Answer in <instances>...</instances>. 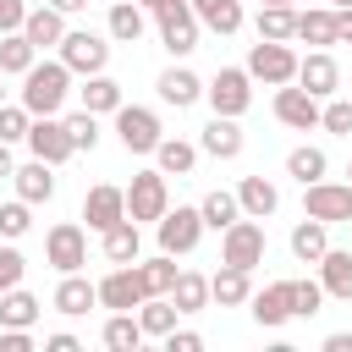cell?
Returning a JSON list of instances; mask_svg holds the SVG:
<instances>
[{"mask_svg":"<svg viewBox=\"0 0 352 352\" xmlns=\"http://www.w3.org/2000/svg\"><path fill=\"white\" fill-rule=\"evenodd\" d=\"M66 94H72V66L66 60H33L22 72V104L33 116H60Z\"/></svg>","mask_w":352,"mask_h":352,"instance_id":"6da1fadb","label":"cell"},{"mask_svg":"<svg viewBox=\"0 0 352 352\" xmlns=\"http://www.w3.org/2000/svg\"><path fill=\"white\" fill-rule=\"evenodd\" d=\"M110 44H116V38H104V33H94V28H66L60 60L72 66V77H94V72L110 66Z\"/></svg>","mask_w":352,"mask_h":352,"instance_id":"7a4b0ae2","label":"cell"},{"mask_svg":"<svg viewBox=\"0 0 352 352\" xmlns=\"http://www.w3.org/2000/svg\"><path fill=\"white\" fill-rule=\"evenodd\" d=\"M297 60H302V55H297L292 44H280V38H258V44L248 50V77L280 88V82H297Z\"/></svg>","mask_w":352,"mask_h":352,"instance_id":"3957f363","label":"cell"},{"mask_svg":"<svg viewBox=\"0 0 352 352\" xmlns=\"http://www.w3.org/2000/svg\"><path fill=\"white\" fill-rule=\"evenodd\" d=\"M204 209L198 204H176V209H165L160 220H154V236H160V248L165 253H192L198 242H204Z\"/></svg>","mask_w":352,"mask_h":352,"instance_id":"277c9868","label":"cell"},{"mask_svg":"<svg viewBox=\"0 0 352 352\" xmlns=\"http://www.w3.org/2000/svg\"><path fill=\"white\" fill-rule=\"evenodd\" d=\"M154 28H160V44L170 50V60H187V55L198 50V33H204L187 0H176V6H160V11H154Z\"/></svg>","mask_w":352,"mask_h":352,"instance_id":"5b68a950","label":"cell"},{"mask_svg":"<svg viewBox=\"0 0 352 352\" xmlns=\"http://www.w3.org/2000/svg\"><path fill=\"white\" fill-rule=\"evenodd\" d=\"M204 99H209L214 116H242V110L253 104V77H248V66H220V72L204 82Z\"/></svg>","mask_w":352,"mask_h":352,"instance_id":"8992f818","label":"cell"},{"mask_svg":"<svg viewBox=\"0 0 352 352\" xmlns=\"http://www.w3.org/2000/svg\"><path fill=\"white\" fill-rule=\"evenodd\" d=\"M165 209H170L165 170H160V165H154V170H138V176H132V187H126V220H138V226H154Z\"/></svg>","mask_w":352,"mask_h":352,"instance_id":"52a82bcc","label":"cell"},{"mask_svg":"<svg viewBox=\"0 0 352 352\" xmlns=\"http://www.w3.org/2000/svg\"><path fill=\"white\" fill-rule=\"evenodd\" d=\"M116 138H121L126 154H154L160 138H165V126H160V116L148 104H121L116 110Z\"/></svg>","mask_w":352,"mask_h":352,"instance_id":"ba28073f","label":"cell"},{"mask_svg":"<svg viewBox=\"0 0 352 352\" xmlns=\"http://www.w3.org/2000/svg\"><path fill=\"white\" fill-rule=\"evenodd\" d=\"M220 264H236V270H258L264 264V226L253 214H242L231 231H220Z\"/></svg>","mask_w":352,"mask_h":352,"instance_id":"9c48e42d","label":"cell"},{"mask_svg":"<svg viewBox=\"0 0 352 352\" xmlns=\"http://www.w3.org/2000/svg\"><path fill=\"white\" fill-rule=\"evenodd\" d=\"M302 214H314V220H324V226H341V220H352V182H308L302 187Z\"/></svg>","mask_w":352,"mask_h":352,"instance_id":"30bf717a","label":"cell"},{"mask_svg":"<svg viewBox=\"0 0 352 352\" xmlns=\"http://www.w3.org/2000/svg\"><path fill=\"white\" fill-rule=\"evenodd\" d=\"M44 264H55L60 275L82 270V264H88V231H82L77 220H60V226H50V236H44Z\"/></svg>","mask_w":352,"mask_h":352,"instance_id":"8fae6325","label":"cell"},{"mask_svg":"<svg viewBox=\"0 0 352 352\" xmlns=\"http://www.w3.org/2000/svg\"><path fill=\"white\" fill-rule=\"evenodd\" d=\"M270 110H275V121H280V126H292V132H308V126H319V110H324V104H319V99H314L302 82H280Z\"/></svg>","mask_w":352,"mask_h":352,"instance_id":"7c38bea8","label":"cell"},{"mask_svg":"<svg viewBox=\"0 0 352 352\" xmlns=\"http://www.w3.org/2000/svg\"><path fill=\"white\" fill-rule=\"evenodd\" d=\"M28 148H33V160H44V165H66L77 148H72V132H66V121L60 116H33V126H28Z\"/></svg>","mask_w":352,"mask_h":352,"instance_id":"4fadbf2b","label":"cell"},{"mask_svg":"<svg viewBox=\"0 0 352 352\" xmlns=\"http://www.w3.org/2000/svg\"><path fill=\"white\" fill-rule=\"evenodd\" d=\"M143 297H148V286H143L138 264H116V270L99 280V308H110V314H132Z\"/></svg>","mask_w":352,"mask_h":352,"instance_id":"5bb4252c","label":"cell"},{"mask_svg":"<svg viewBox=\"0 0 352 352\" xmlns=\"http://www.w3.org/2000/svg\"><path fill=\"white\" fill-rule=\"evenodd\" d=\"M248 314H253L258 330H280L286 319H297V314H292V280H270V286H258V292L248 297Z\"/></svg>","mask_w":352,"mask_h":352,"instance_id":"9a60e30c","label":"cell"},{"mask_svg":"<svg viewBox=\"0 0 352 352\" xmlns=\"http://www.w3.org/2000/svg\"><path fill=\"white\" fill-rule=\"evenodd\" d=\"M297 82H302L314 99L341 94V66H336V55H330V50H308V55L297 60Z\"/></svg>","mask_w":352,"mask_h":352,"instance_id":"2e32d148","label":"cell"},{"mask_svg":"<svg viewBox=\"0 0 352 352\" xmlns=\"http://www.w3.org/2000/svg\"><path fill=\"white\" fill-rule=\"evenodd\" d=\"M82 220H88V231H110L116 220H126V187H110V182L88 187V198H82Z\"/></svg>","mask_w":352,"mask_h":352,"instance_id":"e0dca14e","label":"cell"},{"mask_svg":"<svg viewBox=\"0 0 352 352\" xmlns=\"http://www.w3.org/2000/svg\"><path fill=\"white\" fill-rule=\"evenodd\" d=\"M55 314H66V319H82L88 308H99V280H82V270H72V275H60V286H55Z\"/></svg>","mask_w":352,"mask_h":352,"instance_id":"ac0fdd59","label":"cell"},{"mask_svg":"<svg viewBox=\"0 0 352 352\" xmlns=\"http://www.w3.org/2000/svg\"><path fill=\"white\" fill-rule=\"evenodd\" d=\"M22 33H28V44H33L38 55H44V50H60V38H66V11H55V6L44 0V6H33V11H28Z\"/></svg>","mask_w":352,"mask_h":352,"instance_id":"d6986e66","label":"cell"},{"mask_svg":"<svg viewBox=\"0 0 352 352\" xmlns=\"http://www.w3.org/2000/svg\"><path fill=\"white\" fill-rule=\"evenodd\" d=\"M154 88H160V99H165V104H176V110H187V104H198V99H204V77H198L192 66H165Z\"/></svg>","mask_w":352,"mask_h":352,"instance_id":"ffe728a7","label":"cell"},{"mask_svg":"<svg viewBox=\"0 0 352 352\" xmlns=\"http://www.w3.org/2000/svg\"><path fill=\"white\" fill-rule=\"evenodd\" d=\"M198 148H204L209 160H236V154H242V126H236V116H209V126L198 132Z\"/></svg>","mask_w":352,"mask_h":352,"instance_id":"44dd1931","label":"cell"},{"mask_svg":"<svg viewBox=\"0 0 352 352\" xmlns=\"http://www.w3.org/2000/svg\"><path fill=\"white\" fill-rule=\"evenodd\" d=\"M192 6V16H198V28H209V33H220V38H231V33H242V0H187Z\"/></svg>","mask_w":352,"mask_h":352,"instance_id":"7402d4cb","label":"cell"},{"mask_svg":"<svg viewBox=\"0 0 352 352\" xmlns=\"http://www.w3.org/2000/svg\"><path fill=\"white\" fill-rule=\"evenodd\" d=\"M11 187H16V198H28V204H50V198H55V165L28 160V165L11 170Z\"/></svg>","mask_w":352,"mask_h":352,"instance_id":"603a6c76","label":"cell"},{"mask_svg":"<svg viewBox=\"0 0 352 352\" xmlns=\"http://www.w3.org/2000/svg\"><path fill=\"white\" fill-rule=\"evenodd\" d=\"M324 253H330V226L314 220V214H302V220L292 226V258H297V264H319Z\"/></svg>","mask_w":352,"mask_h":352,"instance_id":"cb8c5ba5","label":"cell"},{"mask_svg":"<svg viewBox=\"0 0 352 352\" xmlns=\"http://www.w3.org/2000/svg\"><path fill=\"white\" fill-rule=\"evenodd\" d=\"M209 297H214L220 308H242V302L253 297V270H236V264H220V270L209 275Z\"/></svg>","mask_w":352,"mask_h":352,"instance_id":"d4e9b609","label":"cell"},{"mask_svg":"<svg viewBox=\"0 0 352 352\" xmlns=\"http://www.w3.org/2000/svg\"><path fill=\"white\" fill-rule=\"evenodd\" d=\"M236 198H242V214H253V220H270L280 209V187L270 176H242L236 182Z\"/></svg>","mask_w":352,"mask_h":352,"instance_id":"484cf974","label":"cell"},{"mask_svg":"<svg viewBox=\"0 0 352 352\" xmlns=\"http://www.w3.org/2000/svg\"><path fill=\"white\" fill-rule=\"evenodd\" d=\"M319 286H324V297L352 302V253H346V248H330V253L319 258Z\"/></svg>","mask_w":352,"mask_h":352,"instance_id":"4316f807","label":"cell"},{"mask_svg":"<svg viewBox=\"0 0 352 352\" xmlns=\"http://www.w3.org/2000/svg\"><path fill=\"white\" fill-rule=\"evenodd\" d=\"M104 28H110V38H116V44H138V38H143V28H148V11H143L138 0H116V6H110V16H104Z\"/></svg>","mask_w":352,"mask_h":352,"instance_id":"83f0119b","label":"cell"},{"mask_svg":"<svg viewBox=\"0 0 352 352\" xmlns=\"http://www.w3.org/2000/svg\"><path fill=\"white\" fill-rule=\"evenodd\" d=\"M99 242H104V258H110V264H138V253H143L138 220H116L110 231H99Z\"/></svg>","mask_w":352,"mask_h":352,"instance_id":"f1b7e54d","label":"cell"},{"mask_svg":"<svg viewBox=\"0 0 352 352\" xmlns=\"http://www.w3.org/2000/svg\"><path fill=\"white\" fill-rule=\"evenodd\" d=\"M121 104H126V94H121V82H116V77L94 72V77L82 82V110H94V116H116Z\"/></svg>","mask_w":352,"mask_h":352,"instance_id":"f546056e","label":"cell"},{"mask_svg":"<svg viewBox=\"0 0 352 352\" xmlns=\"http://www.w3.org/2000/svg\"><path fill=\"white\" fill-rule=\"evenodd\" d=\"M198 143H187V138H160V148H154V165L165 170V176H192V165H198Z\"/></svg>","mask_w":352,"mask_h":352,"instance_id":"4dcf8cb0","label":"cell"},{"mask_svg":"<svg viewBox=\"0 0 352 352\" xmlns=\"http://www.w3.org/2000/svg\"><path fill=\"white\" fill-rule=\"evenodd\" d=\"M176 319H182V308H176L170 297H143V302H138V324H143V336H154V341H165V336L176 330Z\"/></svg>","mask_w":352,"mask_h":352,"instance_id":"1f68e13d","label":"cell"},{"mask_svg":"<svg viewBox=\"0 0 352 352\" xmlns=\"http://www.w3.org/2000/svg\"><path fill=\"white\" fill-rule=\"evenodd\" d=\"M99 341L110 346V352H138L148 336H143V324H138V308L132 314H110L104 319V330H99Z\"/></svg>","mask_w":352,"mask_h":352,"instance_id":"d6a6232c","label":"cell"},{"mask_svg":"<svg viewBox=\"0 0 352 352\" xmlns=\"http://www.w3.org/2000/svg\"><path fill=\"white\" fill-rule=\"evenodd\" d=\"M138 275H143V286H148V297H170V286H176V253H154V258H138Z\"/></svg>","mask_w":352,"mask_h":352,"instance_id":"836d02e7","label":"cell"},{"mask_svg":"<svg viewBox=\"0 0 352 352\" xmlns=\"http://www.w3.org/2000/svg\"><path fill=\"white\" fill-rule=\"evenodd\" d=\"M38 297L33 292H22V286H11V292H0V324H16V330H33L38 324Z\"/></svg>","mask_w":352,"mask_h":352,"instance_id":"e575fe53","label":"cell"},{"mask_svg":"<svg viewBox=\"0 0 352 352\" xmlns=\"http://www.w3.org/2000/svg\"><path fill=\"white\" fill-rule=\"evenodd\" d=\"M297 38H302V44H314V50L336 44V11H324V6L297 11Z\"/></svg>","mask_w":352,"mask_h":352,"instance_id":"d590c367","label":"cell"},{"mask_svg":"<svg viewBox=\"0 0 352 352\" xmlns=\"http://www.w3.org/2000/svg\"><path fill=\"white\" fill-rule=\"evenodd\" d=\"M198 209H204V226H209V231H231V226L242 220V198H236V192H226V187H214Z\"/></svg>","mask_w":352,"mask_h":352,"instance_id":"8d00e7d4","label":"cell"},{"mask_svg":"<svg viewBox=\"0 0 352 352\" xmlns=\"http://www.w3.org/2000/svg\"><path fill=\"white\" fill-rule=\"evenodd\" d=\"M170 302H176L182 314H204L214 297H209V280H204L198 270H182V275H176V286H170Z\"/></svg>","mask_w":352,"mask_h":352,"instance_id":"74e56055","label":"cell"},{"mask_svg":"<svg viewBox=\"0 0 352 352\" xmlns=\"http://www.w3.org/2000/svg\"><path fill=\"white\" fill-rule=\"evenodd\" d=\"M258 38H280V44H292L297 38V6H258Z\"/></svg>","mask_w":352,"mask_h":352,"instance_id":"f35d334b","label":"cell"},{"mask_svg":"<svg viewBox=\"0 0 352 352\" xmlns=\"http://www.w3.org/2000/svg\"><path fill=\"white\" fill-rule=\"evenodd\" d=\"M324 170H330V160H324V148H314V143H302V148L286 154V176H297L302 187H308V182H324Z\"/></svg>","mask_w":352,"mask_h":352,"instance_id":"ab89813d","label":"cell"},{"mask_svg":"<svg viewBox=\"0 0 352 352\" xmlns=\"http://www.w3.org/2000/svg\"><path fill=\"white\" fill-rule=\"evenodd\" d=\"M33 60H38V50L28 44V33H0V72L6 77H22Z\"/></svg>","mask_w":352,"mask_h":352,"instance_id":"60d3db41","label":"cell"},{"mask_svg":"<svg viewBox=\"0 0 352 352\" xmlns=\"http://www.w3.org/2000/svg\"><path fill=\"white\" fill-rule=\"evenodd\" d=\"M28 226H33V204H28V198H11V204H0V236H6V242L28 236Z\"/></svg>","mask_w":352,"mask_h":352,"instance_id":"b9f144b4","label":"cell"},{"mask_svg":"<svg viewBox=\"0 0 352 352\" xmlns=\"http://www.w3.org/2000/svg\"><path fill=\"white\" fill-rule=\"evenodd\" d=\"M28 126H33V110L16 99V104H0V143H28Z\"/></svg>","mask_w":352,"mask_h":352,"instance_id":"7bdbcfd3","label":"cell"},{"mask_svg":"<svg viewBox=\"0 0 352 352\" xmlns=\"http://www.w3.org/2000/svg\"><path fill=\"white\" fill-rule=\"evenodd\" d=\"M319 126H324V132H336V138H352V99L330 94V99H324V110H319Z\"/></svg>","mask_w":352,"mask_h":352,"instance_id":"ee69618b","label":"cell"},{"mask_svg":"<svg viewBox=\"0 0 352 352\" xmlns=\"http://www.w3.org/2000/svg\"><path fill=\"white\" fill-rule=\"evenodd\" d=\"M324 308V286L319 280H292V314L297 319H314Z\"/></svg>","mask_w":352,"mask_h":352,"instance_id":"f6af8a7d","label":"cell"},{"mask_svg":"<svg viewBox=\"0 0 352 352\" xmlns=\"http://www.w3.org/2000/svg\"><path fill=\"white\" fill-rule=\"evenodd\" d=\"M66 132H72V148L82 154V148L99 143V116L94 110H77V116H66Z\"/></svg>","mask_w":352,"mask_h":352,"instance_id":"bcb514c9","label":"cell"},{"mask_svg":"<svg viewBox=\"0 0 352 352\" xmlns=\"http://www.w3.org/2000/svg\"><path fill=\"white\" fill-rule=\"evenodd\" d=\"M22 275H28V258L11 248V242H0V292H11V286H22Z\"/></svg>","mask_w":352,"mask_h":352,"instance_id":"7dc6e473","label":"cell"},{"mask_svg":"<svg viewBox=\"0 0 352 352\" xmlns=\"http://www.w3.org/2000/svg\"><path fill=\"white\" fill-rule=\"evenodd\" d=\"M0 352H33V330H16V324H0Z\"/></svg>","mask_w":352,"mask_h":352,"instance_id":"c3c4849f","label":"cell"},{"mask_svg":"<svg viewBox=\"0 0 352 352\" xmlns=\"http://www.w3.org/2000/svg\"><path fill=\"white\" fill-rule=\"evenodd\" d=\"M22 22H28V6L22 0H0V33H22Z\"/></svg>","mask_w":352,"mask_h":352,"instance_id":"681fc988","label":"cell"},{"mask_svg":"<svg viewBox=\"0 0 352 352\" xmlns=\"http://www.w3.org/2000/svg\"><path fill=\"white\" fill-rule=\"evenodd\" d=\"M165 352H204V336L198 330H170L165 336Z\"/></svg>","mask_w":352,"mask_h":352,"instance_id":"f907efd6","label":"cell"},{"mask_svg":"<svg viewBox=\"0 0 352 352\" xmlns=\"http://www.w3.org/2000/svg\"><path fill=\"white\" fill-rule=\"evenodd\" d=\"M82 341L72 336V330H55V336H44V352H77Z\"/></svg>","mask_w":352,"mask_h":352,"instance_id":"816d5d0a","label":"cell"},{"mask_svg":"<svg viewBox=\"0 0 352 352\" xmlns=\"http://www.w3.org/2000/svg\"><path fill=\"white\" fill-rule=\"evenodd\" d=\"M336 44H352V6H336Z\"/></svg>","mask_w":352,"mask_h":352,"instance_id":"f5cc1de1","label":"cell"},{"mask_svg":"<svg viewBox=\"0 0 352 352\" xmlns=\"http://www.w3.org/2000/svg\"><path fill=\"white\" fill-rule=\"evenodd\" d=\"M324 352H352V330H336V336H324Z\"/></svg>","mask_w":352,"mask_h":352,"instance_id":"db71d44e","label":"cell"},{"mask_svg":"<svg viewBox=\"0 0 352 352\" xmlns=\"http://www.w3.org/2000/svg\"><path fill=\"white\" fill-rule=\"evenodd\" d=\"M55 11H66V16H77V11H88V0H50Z\"/></svg>","mask_w":352,"mask_h":352,"instance_id":"11a10c76","label":"cell"},{"mask_svg":"<svg viewBox=\"0 0 352 352\" xmlns=\"http://www.w3.org/2000/svg\"><path fill=\"white\" fill-rule=\"evenodd\" d=\"M16 165H11V143H0V176H11Z\"/></svg>","mask_w":352,"mask_h":352,"instance_id":"9f6ffc18","label":"cell"},{"mask_svg":"<svg viewBox=\"0 0 352 352\" xmlns=\"http://www.w3.org/2000/svg\"><path fill=\"white\" fill-rule=\"evenodd\" d=\"M143 11H160V6H176V0H138Z\"/></svg>","mask_w":352,"mask_h":352,"instance_id":"6f0895ef","label":"cell"},{"mask_svg":"<svg viewBox=\"0 0 352 352\" xmlns=\"http://www.w3.org/2000/svg\"><path fill=\"white\" fill-rule=\"evenodd\" d=\"M264 6H297V0H264Z\"/></svg>","mask_w":352,"mask_h":352,"instance_id":"680465c9","label":"cell"},{"mask_svg":"<svg viewBox=\"0 0 352 352\" xmlns=\"http://www.w3.org/2000/svg\"><path fill=\"white\" fill-rule=\"evenodd\" d=\"M0 104H6V72H0Z\"/></svg>","mask_w":352,"mask_h":352,"instance_id":"91938a15","label":"cell"},{"mask_svg":"<svg viewBox=\"0 0 352 352\" xmlns=\"http://www.w3.org/2000/svg\"><path fill=\"white\" fill-rule=\"evenodd\" d=\"M336 6H352V0H336Z\"/></svg>","mask_w":352,"mask_h":352,"instance_id":"94428289","label":"cell"},{"mask_svg":"<svg viewBox=\"0 0 352 352\" xmlns=\"http://www.w3.org/2000/svg\"><path fill=\"white\" fill-rule=\"evenodd\" d=\"M346 182H352V165H346Z\"/></svg>","mask_w":352,"mask_h":352,"instance_id":"6125c7cd","label":"cell"}]
</instances>
